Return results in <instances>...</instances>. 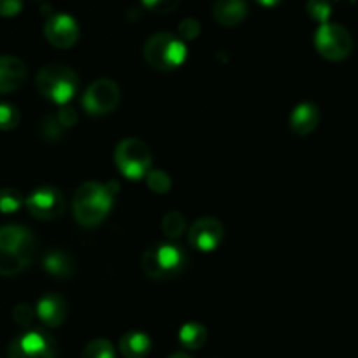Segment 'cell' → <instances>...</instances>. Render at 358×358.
Segmentation results:
<instances>
[{"label":"cell","mask_w":358,"mask_h":358,"mask_svg":"<svg viewBox=\"0 0 358 358\" xmlns=\"http://www.w3.org/2000/svg\"><path fill=\"white\" fill-rule=\"evenodd\" d=\"M56 117H58V122L63 126V128H72V126L77 122V112L76 108L70 107V105H63V107L59 108Z\"/></svg>","instance_id":"29"},{"label":"cell","mask_w":358,"mask_h":358,"mask_svg":"<svg viewBox=\"0 0 358 358\" xmlns=\"http://www.w3.org/2000/svg\"><path fill=\"white\" fill-rule=\"evenodd\" d=\"M35 252L37 241L30 229L16 224L0 227V275H20L31 264Z\"/></svg>","instance_id":"2"},{"label":"cell","mask_w":358,"mask_h":358,"mask_svg":"<svg viewBox=\"0 0 358 358\" xmlns=\"http://www.w3.org/2000/svg\"><path fill=\"white\" fill-rule=\"evenodd\" d=\"M28 212L38 220H55L63 215L65 212V196L62 191L51 185H44V187L37 189L31 192L27 199H24Z\"/></svg>","instance_id":"9"},{"label":"cell","mask_w":358,"mask_h":358,"mask_svg":"<svg viewBox=\"0 0 358 358\" xmlns=\"http://www.w3.org/2000/svg\"><path fill=\"white\" fill-rule=\"evenodd\" d=\"M306 9L310 13V16L313 20L320 21V23H325L327 17L331 16V3L327 2H310L306 6Z\"/></svg>","instance_id":"27"},{"label":"cell","mask_w":358,"mask_h":358,"mask_svg":"<svg viewBox=\"0 0 358 358\" xmlns=\"http://www.w3.org/2000/svg\"><path fill=\"white\" fill-rule=\"evenodd\" d=\"M178 31H180V37L184 41H192L199 35L201 31V24H199L198 20L194 17H185L180 24H178Z\"/></svg>","instance_id":"26"},{"label":"cell","mask_w":358,"mask_h":358,"mask_svg":"<svg viewBox=\"0 0 358 358\" xmlns=\"http://www.w3.org/2000/svg\"><path fill=\"white\" fill-rule=\"evenodd\" d=\"M170 358H192V357L185 355V353H175V355H171Z\"/></svg>","instance_id":"32"},{"label":"cell","mask_w":358,"mask_h":358,"mask_svg":"<svg viewBox=\"0 0 358 358\" xmlns=\"http://www.w3.org/2000/svg\"><path fill=\"white\" fill-rule=\"evenodd\" d=\"M184 250L177 245L157 243L147 248L142 255V268L145 275L152 280H170L180 275L185 268Z\"/></svg>","instance_id":"4"},{"label":"cell","mask_w":358,"mask_h":358,"mask_svg":"<svg viewBox=\"0 0 358 358\" xmlns=\"http://www.w3.org/2000/svg\"><path fill=\"white\" fill-rule=\"evenodd\" d=\"M37 90L42 96L49 98L51 101L59 105H66L70 98L77 93L79 79L77 73L70 66L62 63H51L38 70L37 73Z\"/></svg>","instance_id":"3"},{"label":"cell","mask_w":358,"mask_h":358,"mask_svg":"<svg viewBox=\"0 0 358 358\" xmlns=\"http://www.w3.org/2000/svg\"><path fill=\"white\" fill-rule=\"evenodd\" d=\"M45 38L51 42L55 48L66 49L72 48L79 38V24L70 14L58 13L52 14L44 24Z\"/></svg>","instance_id":"11"},{"label":"cell","mask_w":358,"mask_h":358,"mask_svg":"<svg viewBox=\"0 0 358 358\" xmlns=\"http://www.w3.org/2000/svg\"><path fill=\"white\" fill-rule=\"evenodd\" d=\"M20 124V110L10 103H0V129H14Z\"/></svg>","instance_id":"24"},{"label":"cell","mask_w":358,"mask_h":358,"mask_svg":"<svg viewBox=\"0 0 358 358\" xmlns=\"http://www.w3.org/2000/svg\"><path fill=\"white\" fill-rule=\"evenodd\" d=\"M161 227H163V233L166 234L168 238L177 240V238L185 231L184 215H182L180 212H177V210H171V212H168L166 215L163 217V224H161Z\"/></svg>","instance_id":"20"},{"label":"cell","mask_w":358,"mask_h":358,"mask_svg":"<svg viewBox=\"0 0 358 358\" xmlns=\"http://www.w3.org/2000/svg\"><path fill=\"white\" fill-rule=\"evenodd\" d=\"M315 45L324 58L341 62L353 51V37L343 24L324 23L315 34Z\"/></svg>","instance_id":"7"},{"label":"cell","mask_w":358,"mask_h":358,"mask_svg":"<svg viewBox=\"0 0 358 358\" xmlns=\"http://www.w3.org/2000/svg\"><path fill=\"white\" fill-rule=\"evenodd\" d=\"M119 185L115 180L108 182V184L90 180L79 185L72 203L77 222L84 227L98 226L110 212Z\"/></svg>","instance_id":"1"},{"label":"cell","mask_w":358,"mask_h":358,"mask_svg":"<svg viewBox=\"0 0 358 358\" xmlns=\"http://www.w3.org/2000/svg\"><path fill=\"white\" fill-rule=\"evenodd\" d=\"M41 133L45 140H59L63 135V126L58 122V117L48 115L41 122Z\"/></svg>","instance_id":"25"},{"label":"cell","mask_w":358,"mask_h":358,"mask_svg":"<svg viewBox=\"0 0 358 358\" xmlns=\"http://www.w3.org/2000/svg\"><path fill=\"white\" fill-rule=\"evenodd\" d=\"M13 318L17 325L27 327V325H30L31 320H34V310H31V306H28V304H17L13 310Z\"/></svg>","instance_id":"28"},{"label":"cell","mask_w":358,"mask_h":358,"mask_svg":"<svg viewBox=\"0 0 358 358\" xmlns=\"http://www.w3.org/2000/svg\"><path fill=\"white\" fill-rule=\"evenodd\" d=\"M83 358H115L114 346L107 339H94L84 348Z\"/></svg>","instance_id":"22"},{"label":"cell","mask_w":358,"mask_h":358,"mask_svg":"<svg viewBox=\"0 0 358 358\" xmlns=\"http://www.w3.org/2000/svg\"><path fill=\"white\" fill-rule=\"evenodd\" d=\"M66 303L58 294H45L37 304V315L48 327H59L65 322Z\"/></svg>","instance_id":"14"},{"label":"cell","mask_w":358,"mask_h":358,"mask_svg":"<svg viewBox=\"0 0 358 358\" xmlns=\"http://www.w3.org/2000/svg\"><path fill=\"white\" fill-rule=\"evenodd\" d=\"M224 238V227L213 217L198 219L189 229V241L199 252H212L219 247Z\"/></svg>","instance_id":"12"},{"label":"cell","mask_w":358,"mask_h":358,"mask_svg":"<svg viewBox=\"0 0 358 358\" xmlns=\"http://www.w3.org/2000/svg\"><path fill=\"white\" fill-rule=\"evenodd\" d=\"M143 56L154 69L173 70L184 63L185 56H187V48H185L184 41L175 37L173 34L161 31V34L152 35L145 42Z\"/></svg>","instance_id":"5"},{"label":"cell","mask_w":358,"mask_h":358,"mask_svg":"<svg viewBox=\"0 0 358 358\" xmlns=\"http://www.w3.org/2000/svg\"><path fill=\"white\" fill-rule=\"evenodd\" d=\"M115 164L121 170V173L128 178H140L149 171L152 156L150 149L143 140L129 136L119 142L115 147Z\"/></svg>","instance_id":"6"},{"label":"cell","mask_w":358,"mask_h":358,"mask_svg":"<svg viewBox=\"0 0 358 358\" xmlns=\"http://www.w3.org/2000/svg\"><path fill=\"white\" fill-rule=\"evenodd\" d=\"M119 350L126 358H145L150 352V339L143 332H128L119 341Z\"/></svg>","instance_id":"18"},{"label":"cell","mask_w":358,"mask_h":358,"mask_svg":"<svg viewBox=\"0 0 358 358\" xmlns=\"http://www.w3.org/2000/svg\"><path fill=\"white\" fill-rule=\"evenodd\" d=\"M145 6L159 14H168L178 6V2H175V0H154V2H149V0H147Z\"/></svg>","instance_id":"30"},{"label":"cell","mask_w":358,"mask_h":358,"mask_svg":"<svg viewBox=\"0 0 358 358\" xmlns=\"http://www.w3.org/2000/svg\"><path fill=\"white\" fill-rule=\"evenodd\" d=\"M21 7L23 6L17 0H0V16H16Z\"/></svg>","instance_id":"31"},{"label":"cell","mask_w":358,"mask_h":358,"mask_svg":"<svg viewBox=\"0 0 358 358\" xmlns=\"http://www.w3.org/2000/svg\"><path fill=\"white\" fill-rule=\"evenodd\" d=\"M44 268L49 275L59 280H69L76 275V261L63 250H51L44 257Z\"/></svg>","instance_id":"17"},{"label":"cell","mask_w":358,"mask_h":358,"mask_svg":"<svg viewBox=\"0 0 358 358\" xmlns=\"http://www.w3.org/2000/svg\"><path fill=\"white\" fill-rule=\"evenodd\" d=\"M320 121V112L313 103H299L290 114V128L297 135H310Z\"/></svg>","instance_id":"15"},{"label":"cell","mask_w":358,"mask_h":358,"mask_svg":"<svg viewBox=\"0 0 358 358\" xmlns=\"http://www.w3.org/2000/svg\"><path fill=\"white\" fill-rule=\"evenodd\" d=\"M147 185H149V189H152L154 192H157V194H164V192H168L171 189V178L170 175L164 173V171L152 170L147 175Z\"/></svg>","instance_id":"23"},{"label":"cell","mask_w":358,"mask_h":358,"mask_svg":"<svg viewBox=\"0 0 358 358\" xmlns=\"http://www.w3.org/2000/svg\"><path fill=\"white\" fill-rule=\"evenodd\" d=\"M121 101V87L112 79H98L84 91L83 105L93 115H103L114 110Z\"/></svg>","instance_id":"8"},{"label":"cell","mask_w":358,"mask_h":358,"mask_svg":"<svg viewBox=\"0 0 358 358\" xmlns=\"http://www.w3.org/2000/svg\"><path fill=\"white\" fill-rule=\"evenodd\" d=\"M247 16V3L241 0H220L213 6V17L219 24L234 27Z\"/></svg>","instance_id":"16"},{"label":"cell","mask_w":358,"mask_h":358,"mask_svg":"<svg viewBox=\"0 0 358 358\" xmlns=\"http://www.w3.org/2000/svg\"><path fill=\"white\" fill-rule=\"evenodd\" d=\"M180 343L189 350H199L206 343L208 338V332L198 322H191V324H185L180 329Z\"/></svg>","instance_id":"19"},{"label":"cell","mask_w":358,"mask_h":358,"mask_svg":"<svg viewBox=\"0 0 358 358\" xmlns=\"http://www.w3.org/2000/svg\"><path fill=\"white\" fill-rule=\"evenodd\" d=\"M27 79V65L20 58L0 55V93H10L23 86Z\"/></svg>","instance_id":"13"},{"label":"cell","mask_w":358,"mask_h":358,"mask_svg":"<svg viewBox=\"0 0 358 358\" xmlns=\"http://www.w3.org/2000/svg\"><path fill=\"white\" fill-rule=\"evenodd\" d=\"M9 358H56L55 343L48 334L38 331L27 332L13 339L7 350Z\"/></svg>","instance_id":"10"},{"label":"cell","mask_w":358,"mask_h":358,"mask_svg":"<svg viewBox=\"0 0 358 358\" xmlns=\"http://www.w3.org/2000/svg\"><path fill=\"white\" fill-rule=\"evenodd\" d=\"M24 203L23 194L17 189L6 187L0 189V212L13 213Z\"/></svg>","instance_id":"21"}]
</instances>
